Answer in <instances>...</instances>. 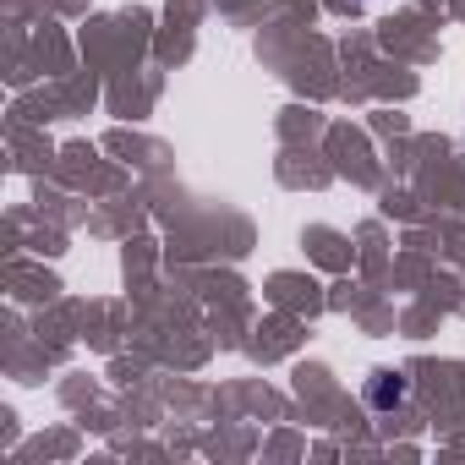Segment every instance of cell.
<instances>
[{
  "label": "cell",
  "instance_id": "cell-1",
  "mask_svg": "<svg viewBox=\"0 0 465 465\" xmlns=\"http://www.w3.org/2000/svg\"><path fill=\"white\" fill-rule=\"evenodd\" d=\"M405 394H411V383H405L400 372H389V367H378V372L367 378V405H372V411H394V405H405Z\"/></svg>",
  "mask_w": 465,
  "mask_h": 465
}]
</instances>
